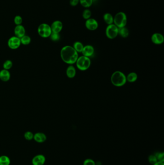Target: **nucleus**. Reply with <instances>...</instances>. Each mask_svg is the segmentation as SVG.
Instances as JSON below:
<instances>
[{
	"label": "nucleus",
	"mask_w": 164,
	"mask_h": 165,
	"mask_svg": "<svg viewBox=\"0 0 164 165\" xmlns=\"http://www.w3.org/2000/svg\"><path fill=\"white\" fill-rule=\"evenodd\" d=\"M61 57L65 63L73 64L76 62L78 58V53L72 46L67 45L61 49Z\"/></svg>",
	"instance_id": "nucleus-1"
},
{
	"label": "nucleus",
	"mask_w": 164,
	"mask_h": 165,
	"mask_svg": "<svg viewBox=\"0 0 164 165\" xmlns=\"http://www.w3.org/2000/svg\"><path fill=\"white\" fill-rule=\"evenodd\" d=\"M111 80L115 86H122L126 82V76L123 73L120 71H116L112 74Z\"/></svg>",
	"instance_id": "nucleus-2"
},
{
	"label": "nucleus",
	"mask_w": 164,
	"mask_h": 165,
	"mask_svg": "<svg viewBox=\"0 0 164 165\" xmlns=\"http://www.w3.org/2000/svg\"><path fill=\"white\" fill-rule=\"evenodd\" d=\"M127 23V17L123 12H119L115 14L114 17V23L118 28L126 27Z\"/></svg>",
	"instance_id": "nucleus-3"
},
{
	"label": "nucleus",
	"mask_w": 164,
	"mask_h": 165,
	"mask_svg": "<svg viewBox=\"0 0 164 165\" xmlns=\"http://www.w3.org/2000/svg\"><path fill=\"white\" fill-rule=\"evenodd\" d=\"M77 67L81 70H85L89 69L91 64V61L90 58L85 56H81L78 58L76 61Z\"/></svg>",
	"instance_id": "nucleus-4"
},
{
	"label": "nucleus",
	"mask_w": 164,
	"mask_h": 165,
	"mask_svg": "<svg viewBox=\"0 0 164 165\" xmlns=\"http://www.w3.org/2000/svg\"><path fill=\"white\" fill-rule=\"evenodd\" d=\"M38 34L43 38L49 37L52 33L51 26L46 23H42L38 28Z\"/></svg>",
	"instance_id": "nucleus-5"
},
{
	"label": "nucleus",
	"mask_w": 164,
	"mask_h": 165,
	"mask_svg": "<svg viewBox=\"0 0 164 165\" xmlns=\"http://www.w3.org/2000/svg\"><path fill=\"white\" fill-rule=\"evenodd\" d=\"M118 28L114 24L109 25L106 28V34L109 39H113L118 35Z\"/></svg>",
	"instance_id": "nucleus-6"
},
{
	"label": "nucleus",
	"mask_w": 164,
	"mask_h": 165,
	"mask_svg": "<svg viewBox=\"0 0 164 165\" xmlns=\"http://www.w3.org/2000/svg\"><path fill=\"white\" fill-rule=\"evenodd\" d=\"M21 45L20 39L15 36H13L9 39L8 45L12 49H16L19 47Z\"/></svg>",
	"instance_id": "nucleus-7"
},
{
	"label": "nucleus",
	"mask_w": 164,
	"mask_h": 165,
	"mask_svg": "<svg viewBox=\"0 0 164 165\" xmlns=\"http://www.w3.org/2000/svg\"><path fill=\"white\" fill-rule=\"evenodd\" d=\"M99 24L97 21L94 18H90L86 20L85 27L90 30H95L98 28Z\"/></svg>",
	"instance_id": "nucleus-8"
},
{
	"label": "nucleus",
	"mask_w": 164,
	"mask_h": 165,
	"mask_svg": "<svg viewBox=\"0 0 164 165\" xmlns=\"http://www.w3.org/2000/svg\"><path fill=\"white\" fill-rule=\"evenodd\" d=\"M63 25L61 21L55 20L52 22L51 26L52 31V33H58L61 32V30L63 29Z\"/></svg>",
	"instance_id": "nucleus-9"
},
{
	"label": "nucleus",
	"mask_w": 164,
	"mask_h": 165,
	"mask_svg": "<svg viewBox=\"0 0 164 165\" xmlns=\"http://www.w3.org/2000/svg\"><path fill=\"white\" fill-rule=\"evenodd\" d=\"M46 161V158L43 154H38L33 158L32 164L33 165H43Z\"/></svg>",
	"instance_id": "nucleus-10"
},
{
	"label": "nucleus",
	"mask_w": 164,
	"mask_h": 165,
	"mask_svg": "<svg viewBox=\"0 0 164 165\" xmlns=\"http://www.w3.org/2000/svg\"><path fill=\"white\" fill-rule=\"evenodd\" d=\"M151 40L154 44L156 45H161L163 44L164 41L163 35L159 33H155L152 35Z\"/></svg>",
	"instance_id": "nucleus-11"
},
{
	"label": "nucleus",
	"mask_w": 164,
	"mask_h": 165,
	"mask_svg": "<svg viewBox=\"0 0 164 165\" xmlns=\"http://www.w3.org/2000/svg\"><path fill=\"white\" fill-rule=\"evenodd\" d=\"M26 30L24 27L22 25L16 26L14 29V33L15 36L20 39L21 38L25 35Z\"/></svg>",
	"instance_id": "nucleus-12"
},
{
	"label": "nucleus",
	"mask_w": 164,
	"mask_h": 165,
	"mask_svg": "<svg viewBox=\"0 0 164 165\" xmlns=\"http://www.w3.org/2000/svg\"><path fill=\"white\" fill-rule=\"evenodd\" d=\"M94 52V47L91 45H87L84 46L82 51V53L83 56L89 58L93 55Z\"/></svg>",
	"instance_id": "nucleus-13"
},
{
	"label": "nucleus",
	"mask_w": 164,
	"mask_h": 165,
	"mask_svg": "<svg viewBox=\"0 0 164 165\" xmlns=\"http://www.w3.org/2000/svg\"><path fill=\"white\" fill-rule=\"evenodd\" d=\"M34 141L38 143H43L47 140V137L45 134L41 132H38L35 134L33 137Z\"/></svg>",
	"instance_id": "nucleus-14"
},
{
	"label": "nucleus",
	"mask_w": 164,
	"mask_h": 165,
	"mask_svg": "<svg viewBox=\"0 0 164 165\" xmlns=\"http://www.w3.org/2000/svg\"><path fill=\"white\" fill-rule=\"evenodd\" d=\"M10 78V73L7 70L4 69L0 72V79L3 81H8Z\"/></svg>",
	"instance_id": "nucleus-15"
},
{
	"label": "nucleus",
	"mask_w": 164,
	"mask_h": 165,
	"mask_svg": "<svg viewBox=\"0 0 164 165\" xmlns=\"http://www.w3.org/2000/svg\"><path fill=\"white\" fill-rule=\"evenodd\" d=\"M103 20L106 24H112L114 23V17L112 14L109 13H106L103 16Z\"/></svg>",
	"instance_id": "nucleus-16"
},
{
	"label": "nucleus",
	"mask_w": 164,
	"mask_h": 165,
	"mask_svg": "<svg viewBox=\"0 0 164 165\" xmlns=\"http://www.w3.org/2000/svg\"><path fill=\"white\" fill-rule=\"evenodd\" d=\"M67 76L70 78L74 77L76 74V70L75 68L73 66H69L68 68H67Z\"/></svg>",
	"instance_id": "nucleus-17"
},
{
	"label": "nucleus",
	"mask_w": 164,
	"mask_h": 165,
	"mask_svg": "<svg viewBox=\"0 0 164 165\" xmlns=\"http://www.w3.org/2000/svg\"><path fill=\"white\" fill-rule=\"evenodd\" d=\"M118 34L123 38H127L129 36V30L126 27L118 28Z\"/></svg>",
	"instance_id": "nucleus-18"
},
{
	"label": "nucleus",
	"mask_w": 164,
	"mask_h": 165,
	"mask_svg": "<svg viewBox=\"0 0 164 165\" xmlns=\"http://www.w3.org/2000/svg\"><path fill=\"white\" fill-rule=\"evenodd\" d=\"M10 158L6 155H1L0 157V165H10Z\"/></svg>",
	"instance_id": "nucleus-19"
},
{
	"label": "nucleus",
	"mask_w": 164,
	"mask_h": 165,
	"mask_svg": "<svg viewBox=\"0 0 164 165\" xmlns=\"http://www.w3.org/2000/svg\"><path fill=\"white\" fill-rule=\"evenodd\" d=\"M80 5L84 8H90L93 4V0H79Z\"/></svg>",
	"instance_id": "nucleus-20"
},
{
	"label": "nucleus",
	"mask_w": 164,
	"mask_h": 165,
	"mask_svg": "<svg viewBox=\"0 0 164 165\" xmlns=\"http://www.w3.org/2000/svg\"><path fill=\"white\" fill-rule=\"evenodd\" d=\"M73 48H74L76 51H77V52L80 53L82 52L84 46L81 42H76L74 44Z\"/></svg>",
	"instance_id": "nucleus-21"
},
{
	"label": "nucleus",
	"mask_w": 164,
	"mask_h": 165,
	"mask_svg": "<svg viewBox=\"0 0 164 165\" xmlns=\"http://www.w3.org/2000/svg\"><path fill=\"white\" fill-rule=\"evenodd\" d=\"M137 78V74H136V73L133 72L129 73L126 78L127 80H128L129 82H132L136 81Z\"/></svg>",
	"instance_id": "nucleus-22"
},
{
	"label": "nucleus",
	"mask_w": 164,
	"mask_h": 165,
	"mask_svg": "<svg viewBox=\"0 0 164 165\" xmlns=\"http://www.w3.org/2000/svg\"><path fill=\"white\" fill-rule=\"evenodd\" d=\"M21 44L24 45H28L31 42V38L28 35H24L20 38Z\"/></svg>",
	"instance_id": "nucleus-23"
},
{
	"label": "nucleus",
	"mask_w": 164,
	"mask_h": 165,
	"mask_svg": "<svg viewBox=\"0 0 164 165\" xmlns=\"http://www.w3.org/2000/svg\"><path fill=\"white\" fill-rule=\"evenodd\" d=\"M91 12L89 9H86L82 13V17L85 20H87L91 18Z\"/></svg>",
	"instance_id": "nucleus-24"
},
{
	"label": "nucleus",
	"mask_w": 164,
	"mask_h": 165,
	"mask_svg": "<svg viewBox=\"0 0 164 165\" xmlns=\"http://www.w3.org/2000/svg\"><path fill=\"white\" fill-rule=\"evenodd\" d=\"M50 38L52 41L56 42L59 40L60 38L59 33H52L50 35Z\"/></svg>",
	"instance_id": "nucleus-25"
},
{
	"label": "nucleus",
	"mask_w": 164,
	"mask_h": 165,
	"mask_svg": "<svg viewBox=\"0 0 164 165\" xmlns=\"http://www.w3.org/2000/svg\"><path fill=\"white\" fill-rule=\"evenodd\" d=\"M13 21L16 25H21L22 22H23V19L20 16L17 15L15 17L14 20H13Z\"/></svg>",
	"instance_id": "nucleus-26"
},
{
	"label": "nucleus",
	"mask_w": 164,
	"mask_h": 165,
	"mask_svg": "<svg viewBox=\"0 0 164 165\" xmlns=\"http://www.w3.org/2000/svg\"><path fill=\"white\" fill-rule=\"evenodd\" d=\"M12 62L10 60H7L4 63L3 67H4V69L7 70L11 69V67H12Z\"/></svg>",
	"instance_id": "nucleus-27"
},
{
	"label": "nucleus",
	"mask_w": 164,
	"mask_h": 165,
	"mask_svg": "<svg viewBox=\"0 0 164 165\" xmlns=\"http://www.w3.org/2000/svg\"><path fill=\"white\" fill-rule=\"evenodd\" d=\"M148 161L149 162L153 165L156 164V163L158 162V160L157 159L156 155L154 154V155L152 154V155H150L149 157H148Z\"/></svg>",
	"instance_id": "nucleus-28"
},
{
	"label": "nucleus",
	"mask_w": 164,
	"mask_h": 165,
	"mask_svg": "<svg viewBox=\"0 0 164 165\" xmlns=\"http://www.w3.org/2000/svg\"><path fill=\"white\" fill-rule=\"evenodd\" d=\"M34 134L31 131H27L24 134V137L26 140L28 141H31L33 139Z\"/></svg>",
	"instance_id": "nucleus-29"
},
{
	"label": "nucleus",
	"mask_w": 164,
	"mask_h": 165,
	"mask_svg": "<svg viewBox=\"0 0 164 165\" xmlns=\"http://www.w3.org/2000/svg\"><path fill=\"white\" fill-rule=\"evenodd\" d=\"M158 161L164 162V154L163 152H158L154 154Z\"/></svg>",
	"instance_id": "nucleus-30"
},
{
	"label": "nucleus",
	"mask_w": 164,
	"mask_h": 165,
	"mask_svg": "<svg viewBox=\"0 0 164 165\" xmlns=\"http://www.w3.org/2000/svg\"><path fill=\"white\" fill-rule=\"evenodd\" d=\"M83 165H96V162L92 159L88 158L84 160Z\"/></svg>",
	"instance_id": "nucleus-31"
},
{
	"label": "nucleus",
	"mask_w": 164,
	"mask_h": 165,
	"mask_svg": "<svg viewBox=\"0 0 164 165\" xmlns=\"http://www.w3.org/2000/svg\"><path fill=\"white\" fill-rule=\"evenodd\" d=\"M79 0H70V5L72 6H76L79 4Z\"/></svg>",
	"instance_id": "nucleus-32"
},
{
	"label": "nucleus",
	"mask_w": 164,
	"mask_h": 165,
	"mask_svg": "<svg viewBox=\"0 0 164 165\" xmlns=\"http://www.w3.org/2000/svg\"><path fill=\"white\" fill-rule=\"evenodd\" d=\"M154 165H164V162L158 161Z\"/></svg>",
	"instance_id": "nucleus-33"
}]
</instances>
